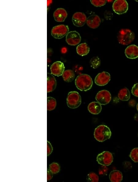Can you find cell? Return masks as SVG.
<instances>
[{
	"label": "cell",
	"mask_w": 138,
	"mask_h": 182,
	"mask_svg": "<svg viewBox=\"0 0 138 182\" xmlns=\"http://www.w3.org/2000/svg\"><path fill=\"white\" fill-rule=\"evenodd\" d=\"M75 83L78 89L81 91H86L91 88L93 82L90 75L86 74H81L76 77Z\"/></svg>",
	"instance_id": "1"
},
{
	"label": "cell",
	"mask_w": 138,
	"mask_h": 182,
	"mask_svg": "<svg viewBox=\"0 0 138 182\" xmlns=\"http://www.w3.org/2000/svg\"><path fill=\"white\" fill-rule=\"evenodd\" d=\"M134 32L127 28H123L118 32L117 39L118 42L123 45H128L131 44L135 39Z\"/></svg>",
	"instance_id": "2"
},
{
	"label": "cell",
	"mask_w": 138,
	"mask_h": 182,
	"mask_svg": "<svg viewBox=\"0 0 138 182\" xmlns=\"http://www.w3.org/2000/svg\"><path fill=\"white\" fill-rule=\"evenodd\" d=\"M111 135V132L109 128L103 125L97 127L94 132V138L99 142H103L109 139Z\"/></svg>",
	"instance_id": "3"
},
{
	"label": "cell",
	"mask_w": 138,
	"mask_h": 182,
	"mask_svg": "<svg viewBox=\"0 0 138 182\" xmlns=\"http://www.w3.org/2000/svg\"><path fill=\"white\" fill-rule=\"evenodd\" d=\"M81 97L79 93L76 91L69 92L67 98V103L68 107L71 108H76L81 104Z\"/></svg>",
	"instance_id": "4"
},
{
	"label": "cell",
	"mask_w": 138,
	"mask_h": 182,
	"mask_svg": "<svg viewBox=\"0 0 138 182\" xmlns=\"http://www.w3.org/2000/svg\"><path fill=\"white\" fill-rule=\"evenodd\" d=\"M69 31V28L67 25H60L54 27L52 29L51 33L54 38L60 39L67 35Z\"/></svg>",
	"instance_id": "5"
},
{
	"label": "cell",
	"mask_w": 138,
	"mask_h": 182,
	"mask_svg": "<svg viewBox=\"0 0 138 182\" xmlns=\"http://www.w3.org/2000/svg\"><path fill=\"white\" fill-rule=\"evenodd\" d=\"M113 160L112 154L109 152L105 151L98 155L97 161L102 165L108 166L112 163Z\"/></svg>",
	"instance_id": "6"
},
{
	"label": "cell",
	"mask_w": 138,
	"mask_h": 182,
	"mask_svg": "<svg viewBox=\"0 0 138 182\" xmlns=\"http://www.w3.org/2000/svg\"><path fill=\"white\" fill-rule=\"evenodd\" d=\"M113 9L116 13L121 14L125 13L128 9V4L126 0H116L113 4Z\"/></svg>",
	"instance_id": "7"
},
{
	"label": "cell",
	"mask_w": 138,
	"mask_h": 182,
	"mask_svg": "<svg viewBox=\"0 0 138 182\" xmlns=\"http://www.w3.org/2000/svg\"><path fill=\"white\" fill-rule=\"evenodd\" d=\"M95 99L101 105H105L108 104L111 101V94L108 90H102L99 91L97 94Z\"/></svg>",
	"instance_id": "8"
},
{
	"label": "cell",
	"mask_w": 138,
	"mask_h": 182,
	"mask_svg": "<svg viewBox=\"0 0 138 182\" xmlns=\"http://www.w3.org/2000/svg\"><path fill=\"white\" fill-rule=\"evenodd\" d=\"M81 37L80 34L76 31L69 32L67 35L66 41L71 45L75 46L79 44L81 41Z\"/></svg>",
	"instance_id": "9"
},
{
	"label": "cell",
	"mask_w": 138,
	"mask_h": 182,
	"mask_svg": "<svg viewBox=\"0 0 138 182\" xmlns=\"http://www.w3.org/2000/svg\"><path fill=\"white\" fill-rule=\"evenodd\" d=\"M111 76L108 72L103 71L98 74L95 78L94 82L97 85L103 86L107 84L110 80Z\"/></svg>",
	"instance_id": "10"
},
{
	"label": "cell",
	"mask_w": 138,
	"mask_h": 182,
	"mask_svg": "<svg viewBox=\"0 0 138 182\" xmlns=\"http://www.w3.org/2000/svg\"><path fill=\"white\" fill-rule=\"evenodd\" d=\"M87 20L86 15L83 13L76 12L72 17V21L74 25L76 26L80 27L83 26Z\"/></svg>",
	"instance_id": "11"
},
{
	"label": "cell",
	"mask_w": 138,
	"mask_h": 182,
	"mask_svg": "<svg viewBox=\"0 0 138 182\" xmlns=\"http://www.w3.org/2000/svg\"><path fill=\"white\" fill-rule=\"evenodd\" d=\"M64 69L65 67L63 63L59 61L53 63L50 67L51 74L57 76L62 75Z\"/></svg>",
	"instance_id": "12"
},
{
	"label": "cell",
	"mask_w": 138,
	"mask_h": 182,
	"mask_svg": "<svg viewBox=\"0 0 138 182\" xmlns=\"http://www.w3.org/2000/svg\"><path fill=\"white\" fill-rule=\"evenodd\" d=\"M101 22L100 17L97 15L92 14L89 16L87 18L86 23L87 25L90 28L95 29L98 27Z\"/></svg>",
	"instance_id": "13"
},
{
	"label": "cell",
	"mask_w": 138,
	"mask_h": 182,
	"mask_svg": "<svg viewBox=\"0 0 138 182\" xmlns=\"http://www.w3.org/2000/svg\"><path fill=\"white\" fill-rule=\"evenodd\" d=\"M125 54L127 58L133 59L138 57V47L135 45H131L125 49Z\"/></svg>",
	"instance_id": "14"
},
{
	"label": "cell",
	"mask_w": 138,
	"mask_h": 182,
	"mask_svg": "<svg viewBox=\"0 0 138 182\" xmlns=\"http://www.w3.org/2000/svg\"><path fill=\"white\" fill-rule=\"evenodd\" d=\"M66 10L62 8L57 9L53 13V17L56 21L59 22L64 21L67 17Z\"/></svg>",
	"instance_id": "15"
},
{
	"label": "cell",
	"mask_w": 138,
	"mask_h": 182,
	"mask_svg": "<svg viewBox=\"0 0 138 182\" xmlns=\"http://www.w3.org/2000/svg\"><path fill=\"white\" fill-rule=\"evenodd\" d=\"M47 92L48 93L53 91L56 86V81L52 74L48 73L47 77Z\"/></svg>",
	"instance_id": "16"
},
{
	"label": "cell",
	"mask_w": 138,
	"mask_h": 182,
	"mask_svg": "<svg viewBox=\"0 0 138 182\" xmlns=\"http://www.w3.org/2000/svg\"><path fill=\"white\" fill-rule=\"evenodd\" d=\"M102 109L101 105L97 101L90 103L88 106L89 111L91 113L94 115L99 114L101 112Z\"/></svg>",
	"instance_id": "17"
},
{
	"label": "cell",
	"mask_w": 138,
	"mask_h": 182,
	"mask_svg": "<svg viewBox=\"0 0 138 182\" xmlns=\"http://www.w3.org/2000/svg\"><path fill=\"white\" fill-rule=\"evenodd\" d=\"M109 177L110 181L112 182H121L123 179L121 172L118 170L112 171L109 174Z\"/></svg>",
	"instance_id": "18"
},
{
	"label": "cell",
	"mask_w": 138,
	"mask_h": 182,
	"mask_svg": "<svg viewBox=\"0 0 138 182\" xmlns=\"http://www.w3.org/2000/svg\"><path fill=\"white\" fill-rule=\"evenodd\" d=\"M90 51V47L86 43H82L76 47V51L80 55H87Z\"/></svg>",
	"instance_id": "19"
},
{
	"label": "cell",
	"mask_w": 138,
	"mask_h": 182,
	"mask_svg": "<svg viewBox=\"0 0 138 182\" xmlns=\"http://www.w3.org/2000/svg\"><path fill=\"white\" fill-rule=\"evenodd\" d=\"M118 97L119 99L121 100L127 101L130 98V92L127 88L125 87L119 91Z\"/></svg>",
	"instance_id": "20"
},
{
	"label": "cell",
	"mask_w": 138,
	"mask_h": 182,
	"mask_svg": "<svg viewBox=\"0 0 138 182\" xmlns=\"http://www.w3.org/2000/svg\"><path fill=\"white\" fill-rule=\"evenodd\" d=\"M62 77L64 81L69 82L74 79L75 74L72 70H67L64 71L62 74Z\"/></svg>",
	"instance_id": "21"
},
{
	"label": "cell",
	"mask_w": 138,
	"mask_h": 182,
	"mask_svg": "<svg viewBox=\"0 0 138 182\" xmlns=\"http://www.w3.org/2000/svg\"><path fill=\"white\" fill-rule=\"evenodd\" d=\"M56 105V99L51 97H47V109L48 111H52L55 109Z\"/></svg>",
	"instance_id": "22"
},
{
	"label": "cell",
	"mask_w": 138,
	"mask_h": 182,
	"mask_svg": "<svg viewBox=\"0 0 138 182\" xmlns=\"http://www.w3.org/2000/svg\"><path fill=\"white\" fill-rule=\"evenodd\" d=\"M90 64L91 67L95 69L100 66L101 60L98 56L93 57L91 59Z\"/></svg>",
	"instance_id": "23"
},
{
	"label": "cell",
	"mask_w": 138,
	"mask_h": 182,
	"mask_svg": "<svg viewBox=\"0 0 138 182\" xmlns=\"http://www.w3.org/2000/svg\"><path fill=\"white\" fill-rule=\"evenodd\" d=\"M48 169L52 173L56 174L59 171L60 167L57 163L53 162L49 165Z\"/></svg>",
	"instance_id": "24"
},
{
	"label": "cell",
	"mask_w": 138,
	"mask_h": 182,
	"mask_svg": "<svg viewBox=\"0 0 138 182\" xmlns=\"http://www.w3.org/2000/svg\"><path fill=\"white\" fill-rule=\"evenodd\" d=\"M86 180L89 182H97L99 181V177L95 173L91 172L87 175Z\"/></svg>",
	"instance_id": "25"
},
{
	"label": "cell",
	"mask_w": 138,
	"mask_h": 182,
	"mask_svg": "<svg viewBox=\"0 0 138 182\" xmlns=\"http://www.w3.org/2000/svg\"><path fill=\"white\" fill-rule=\"evenodd\" d=\"M131 159L135 162H138V148L133 149L129 155Z\"/></svg>",
	"instance_id": "26"
},
{
	"label": "cell",
	"mask_w": 138,
	"mask_h": 182,
	"mask_svg": "<svg viewBox=\"0 0 138 182\" xmlns=\"http://www.w3.org/2000/svg\"><path fill=\"white\" fill-rule=\"evenodd\" d=\"M91 3L96 7H101L105 5L106 0H90Z\"/></svg>",
	"instance_id": "27"
},
{
	"label": "cell",
	"mask_w": 138,
	"mask_h": 182,
	"mask_svg": "<svg viewBox=\"0 0 138 182\" xmlns=\"http://www.w3.org/2000/svg\"><path fill=\"white\" fill-rule=\"evenodd\" d=\"M131 92L134 96L138 97V83L134 85L132 87Z\"/></svg>",
	"instance_id": "28"
},
{
	"label": "cell",
	"mask_w": 138,
	"mask_h": 182,
	"mask_svg": "<svg viewBox=\"0 0 138 182\" xmlns=\"http://www.w3.org/2000/svg\"><path fill=\"white\" fill-rule=\"evenodd\" d=\"M107 171V168L105 166L102 165L99 169L98 173L99 175H106Z\"/></svg>",
	"instance_id": "29"
},
{
	"label": "cell",
	"mask_w": 138,
	"mask_h": 182,
	"mask_svg": "<svg viewBox=\"0 0 138 182\" xmlns=\"http://www.w3.org/2000/svg\"><path fill=\"white\" fill-rule=\"evenodd\" d=\"M47 155H50L52 153L53 150V148L51 143L48 141H47Z\"/></svg>",
	"instance_id": "30"
},
{
	"label": "cell",
	"mask_w": 138,
	"mask_h": 182,
	"mask_svg": "<svg viewBox=\"0 0 138 182\" xmlns=\"http://www.w3.org/2000/svg\"><path fill=\"white\" fill-rule=\"evenodd\" d=\"M53 177V173H52L48 169L47 171V180H51Z\"/></svg>",
	"instance_id": "31"
},
{
	"label": "cell",
	"mask_w": 138,
	"mask_h": 182,
	"mask_svg": "<svg viewBox=\"0 0 138 182\" xmlns=\"http://www.w3.org/2000/svg\"><path fill=\"white\" fill-rule=\"evenodd\" d=\"M136 104V102L134 100H131L129 102V105L131 107H134Z\"/></svg>",
	"instance_id": "32"
},
{
	"label": "cell",
	"mask_w": 138,
	"mask_h": 182,
	"mask_svg": "<svg viewBox=\"0 0 138 182\" xmlns=\"http://www.w3.org/2000/svg\"><path fill=\"white\" fill-rule=\"evenodd\" d=\"M67 51V49L65 47H63L61 51L63 53H65Z\"/></svg>",
	"instance_id": "33"
},
{
	"label": "cell",
	"mask_w": 138,
	"mask_h": 182,
	"mask_svg": "<svg viewBox=\"0 0 138 182\" xmlns=\"http://www.w3.org/2000/svg\"><path fill=\"white\" fill-rule=\"evenodd\" d=\"M136 108H137V109L138 111V103L137 104V105H136Z\"/></svg>",
	"instance_id": "34"
},
{
	"label": "cell",
	"mask_w": 138,
	"mask_h": 182,
	"mask_svg": "<svg viewBox=\"0 0 138 182\" xmlns=\"http://www.w3.org/2000/svg\"></svg>",
	"instance_id": "35"
}]
</instances>
